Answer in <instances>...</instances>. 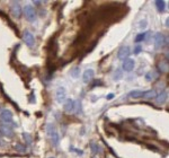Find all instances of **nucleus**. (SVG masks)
Listing matches in <instances>:
<instances>
[{"mask_svg": "<svg viewBox=\"0 0 169 158\" xmlns=\"http://www.w3.org/2000/svg\"><path fill=\"white\" fill-rule=\"evenodd\" d=\"M23 15L25 16L28 22H34L36 19V12H35V8L34 6L32 5H26L23 9Z\"/></svg>", "mask_w": 169, "mask_h": 158, "instance_id": "obj_1", "label": "nucleus"}, {"mask_svg": "<svg viewBox=\"0 0 169 158\" xmlns=\"http://www.w3.org/2000/svg\"><path fill=\"white\" fill-rule=\"evenodd\" d=\"M10 12H12V17L21 18L23 15V8H21V3L18 1H12V5H10Z\"/></svg>", "mask_w": 169, "mask_h": 158, "instance_id": "obj_2", "label": "nucleus"}, {"mask_svg": "<svg viewBox=\"0 0 169 158\" xmlns=\"http://www.w3.org/2000/svg\"><path fill=\"white\" fill-rule=\"evenodd\" d=\"M0 133H1V136H5V137L7 138H12L15 136L14 129H12V127H9V125L5 122L0 125Z\"/></svg>", "mask_w": 169, "mask_h": 158, "instance_id": "obj_3", "label": "nucleus"}, {"mask_svg": "<svg viewBox=\"0 0 169 158\" xmlns=\"http://www.w3.org/2000/svg\"><path fill=\"white\" fill-rule=\"evenodd\" d=\"M23 41L30 48H32L33 45L35 44V37H34V35L31 33L30 31H25L24 33H23Z\"/></svg>", "mask_w": 169, "mask_h": 158, "instance_id": "obj_4", "label": "nucleus"}, {"mask_svg": "<svg viewBox=\"0 0 169 158\" xmlns=\"http://www.w3.org/2000/svg\"><path fill=\"white\" fill-rule=\"evenodd\" d=\"M12 117H14V114H12V112L10 110L5 108V110H2L1 112H0V120L3 121V122H6V123L12 122Z\"/></svg>", "mask_w": 169, "mask_h": 158, "instance_id": "obj_5", "label": "nucleus"}, {"mask_svg": "<svg viewBox=\"0 0 169 158\" xmlns=\"http://www.w3.org/2000/svg\"><path fill=\"white\" fill-rule=\"evenodd\" d=\"M63 110L67 113H74L76 112V101L69 98L65 101L64 105H63Z\"/></svg>", "mask_w": 169, "mask_h": 158, "instance_id": "obj_6", "label": "nucleus"}, {"mask_svg": "<svg viewBox=\"0 0 169 158\" xmlns=\"http://www.w3.org/2000/svg\"><path fill=\"white\" fill-rule=\"evenodd\" d=\"M153 41H154V46L156 48H161L165 44V41L167 42V39L165 37L162 33H156L153 35Z\"/></svg>", "mask_w": 169, "mask_h": 158, "instance_id": "obj_7", "label": "nucleus"}, {"mask_svg": "<svg viewBox=\"0 0 169 158\" xmlns=\"http://www.w3.org/2000/svg\"><path fill=\"white\" fill-rule=\"evenodd\" d=\"M134 66H135V62H134V60L128 58V59H125L124 61H123L122 69H123L124 71H126V72H131L134 69Z\"/></svg>", "mask_w": 169, "mask_h": 158, "instance_id": "obj_8", "label": "nucleus"}, {"mask_svg": "<svg viewBox=\"0 0 169 158\" xmlns=\"http://www.w3.org/2000/svg\"><path fill=\"white\" fill-rule=\"evenodd\" d=\"M130 54H131V50L129 46H122V48H120V50L117 51V58H119L120 60H123V61H124L125 59H128Z\"/></svg>", "mask_w": 169, "mask_h": 158, "instance_id": "obj_9", "label": "nucleus"}, {"mask_svg": "<svg viewBox=\"0 0 169 158\" xmlns=\"http://www.w3.org/2000/svg\"><path fill=\"white\" fill-rule=\"evenodd\" d=\"M95 76V71H94V69H86L85 71H83V75H82V80L83 83H90L92 80V78Z\"/></svg>", "mask_w": 169, "mask_h": 158, "instance_id": "obj_10", "label": "nucleus"}, {"mask_svg": "<svg viewBox=\"0 0 169 158\" xmlns=\"http://www.w3.org/2000/svg\"><path fill=\"white\" fill-rule=\"evenodd\" d=\"M65 89L63 87H58V89H56V94H55V98L56 101L59 102V103H63L65 101Z\"/></svg>", "mask_w": 169, "mask_h": 158, "instance_id": "obj_11", "label": "nucleus"}, {"mask_svg": "<svg viewBox=\"0 0 169 158\" xmlns=\"http://www.w3.org/2000/svg\"><path fill=\"white\" fill-rule=\"evenodd\" d=\"M167 96H168V93H167V92L160 93L159 95H156V97H154V101H156V103H157V104H163V103L167 101Z\"/></svg>", "mask_w": 169, "mask_h": 158, "instance_id": "obj_12", "label": "nucleus"}, {"mask_svg": "<svg viewBox=\"0 0 169 158\" xmlns=\"http://www.w3.org/2000/svg\"><path fill=\"white\" fill-rule=\"evenodd\" d=\"M89 146H90V150L92 151V154H101L103 152V149H101V147L98 145V143H96L95 141H90V143H89Z\"/></svg>", "mask_w": 169, "mask_h": 158, "instance_id": "obj_13", "label": "nucleus"}, {"mask_svg": "<svg viewBox=\"0 0 169 158\" xmlns=\"http://www.w3.org/2000/svg\"><path fill=\"white\" fill-rule=\"evenodd\" d=\"M50 137H51V141H52V145H53L54 147H58V146H59L60 138H59V133L56 132V130L50 134Z\"/></svg>", "mask_w": 169, "mask_h": 158, "instance_id": "obj_14", "label": "nucleus"}, {"mask_svg": "<svg viewBox=\"0 0 169 158\" xmlns=\"http://www.w3.org/2000/svg\"><path fill=\"white\" fill-rule=\"evenodd\" d=\"M158 69H159V71L160 72H167L168 71V69H169V67H168V61L167 60H162L159 65H158Z\"/></svg>", "mask_w": 169, "mask_h": 158, "instance_id": "obj_15", "label": "nucleus"}, {"mask_svg": "<svg viewBox=\"0 0 169 158\" xmlns=\"http://www.w3.org/2000/svg\"><path fill=\"white\" fill-rule=\"evenodd\" d=\"M156 95H157L156 90H154V89H150V90H147V92H143L142 97H143V98L150 99V98H153V97H156Z\"/></svg>", "mask_w": 169, "mask_h": 158, "instance_id": "obj_16", "label": "nucleus"}, {"mask_svg": "<svg viewBox=\"0 0 169 158\" xmlns=\"http://www.w3.org/2000/svg\"><path fill=\"white\" fill-rule=\"evenodd\" d=\"M165 5L166 2L165 1H161V0H157V1H154V6L157 8V10L159 12H162L165 10Z\"/></svg>", "mask_w": 169, "mask_h": 158, "instance_id": "obj_17", "label": "nucleus"}, {"mask_svg": "<svg viewBox=\"0 0 169 158\" xmlns=\"http://www.w3.org/2000/svg\"><path fill=\"white\" fill-rule=\"evenodd\" d=\"M143 95V92L142 90H132V92L129 94L131 98H140V97H142Z\"/></svg>", "mask_w": 169, "mask_h": 158, "instance_id": "obj_18", "label": "nucleus"}, {"mask_svg": "<svg viewBox=\"0 0 169 158\" xmlns=\"http://www.w3.org/2000/svg\"><path fill=\"white\" fill-rule=\"evenodd\" d=\"M149 32H143V33H140L135 36V43H140V42L144 41L147 39V35H148Z\"/></svg>", "mask_w": 169, "mask_h": 158, "instance_id": "obj_19", "label": "nucleus"}, {"mask_svg": "<svg viewBox=\"0 0 169 158\" xmlns=\"http://www.w3.org/2000/svg\"><path fill=\"white\" fill-rule=\"evenodd\" d=\"M23 138H24L25 142H26L27 145H32V143H33V138H32V136H31L30 133L24 132V133H23Z\"/></svg>", "mask_w": 169, "mask_h": 158, "instance_id": "obj_20", "label": "nucleus"}, {"mask_svg": "<svg viewBox=\"0 0 169 158\" xmlns=\"http://www.w3.org/2000/svg\"><path fill=\"white\" fill-rule=\"evenodd\" d=\"M79 74H80L79 67H74V68L71 69V71H70V75L72 76V78H78L79 77Z\"/></svg>", "mask_w": 169, "mask_h": 158, "instance_id": "obj_21", "label": "nucleus"}, {"mask_svg": "<svg viewBox=\"0 0 169 158\" xmlns=\"http://www.w3.org/2000/svg\"><path fill=\"white\" fill-rule=\"evenodd\" d=\"M15 149L16 151L21 152V154H25V152H26V147H25L24 145H21V143H17L15 146Z\"/></svg>", "mask_w": 169, "mask_h": 158, "instance_id": "obj_22", "label": "nucleus"}, {"mask_svg": "<svg viewBox=\"0 0 169 158\" xmlns=\"http://www.w3.org/2000/svg\"><path fill=\"white\" fill-rule=\"evenodd\" d=\"M45 129H46V132H48L49 136H50L52 132L55 131V127H54L53 123H48V124H46V128H45Z\"/></svg>", "mask_w": 169, "mask_h": 158, "instance_id": "obj_23", "label": "nucleus"}, {"mask_svg": "<svg viewBox=\"0 0 169 158\" xmlns=\"http://www.w3.org/2000/svg\"><path fill=\"white\" fill-rule=\"evenodd\" d=\"M147 26H148V22H147V19H142V21H140V23H139L140 30H144V28H147Z\"/></svg>", "mask_w": 169, "mask_h": 158, "instance_id": "obj_24", "label": "nucleus"}, {"mask_svg": "<svg viewBox=\"0 0 169 158\" xmlns=\"http://www.w3.org/2000/svg\"><path fill=\"white\" fill-rule=\"evenodd\" d=\"M152 77H156V74H154L153 71L149 72V74H147V76H145V78H147V80H148V81H151Z\"/></svg>", "mask_w": 169, "mask_h": 158, "instance_id": "obj_25", "label": "nucleus"}, {"mask_svg": "<svg viewBox=\"0 0 169 158\" xmlns=\"http://www.w3.org/2000/svg\"><path fill=\"white\" fill-rule=\"evenodd\" d=\"M141 50H142V46H141V45H137V46L134 48L133 53H134V54H139L140 52H141Z\"/></svg>", "mask_w": 169, "mask_h": 158, "instance_id": "obj_26", "label": "nucleus"}, {"mask_svg": "<svg viewBox=\"0 0 169 158\" xmlns=\"http://www.w3.org/2000/svg\"><path fill=\"white\" fill-rule=\"evenodd\" d=\"M70 150H71V151H73V152H77V154H79V155H82L83 152H82V150H81V151H79V149H74V148H70Z\"/></svg>", "mask_w": 169, "mask_h": 158, "instance_id": "obj_27", "label": "nucleus"}, {"mask_svg": "<svg viewBox=\"0 0 169 158\" xmlns=\"http://www.w3.org/2000/svg\"><path fill=\"white\" fill-rule=\"evenodd\" d=\"M117 77H120V78L122 77V74L120 71L119 72H117V71L115 72V75H114V79H115V80H117Z\"/></svg>", "mask_w": 169, "mask_h": 158, "instance_id": "obj_28", "label": "nucleus"}, {"mask_svg": "<svg viewBox=\"0 0 169 158\" xmlns=\"http://www.w3.org/2000/svg\"><path fill=\"white\" fill-rule=\"evenodd\" d=\"M114 97H115V95H114V94H108V95L106 96V99H108V101H110V99H113L114 98Z\"/></svg>", "mask_w": 169, "mask_h": 158, "instance_id": "obj_29", "label": "nucleus"}, {"mask_svg": "<svg viewBox=\"0 0 169 158\" xmlns=\"http://www.w3.org/2000/svg\"><path fill=\"white\" fill-rule=\"evenodd\" d=\"M165 26L168 27V19H166V24H165Z\"/></svg>", "mask_w": 169, "mask_h": 158, "instance_id": "obj_30", "label": "nucleus"}, {"mask_svg": "<svg viewBox=\"0 0 169 158\" xmlns=\"http://www.w3.org/2000/svg\"><path fill=\"white\" fill-rule=\"evenodd\" d=\"M0 146H3V142H2V140L0 139Z\"/></svg>", "mask_w": 169, "mask_h": 158, "instance_id": "obj_31", "label": "nucleus"}, {"mask_svg": "<svg viewBox=\"0 0 169 158\" xmlns=\"http://www.w3.org/2000/svg\"><path fill=\"white\" fill-rule=\"evenodd\" d=\"M1 111H2V110H1V105H0V112H1Z\"/></svg>", "mask_w": 169, "mask_h": 158, "instance_id": "obj_32", "label": "nucleus"}, {"mask_svg": "<svg viewBox=\"0 0 169 158\" xmlns=\"http://www.w3.org/2000/svg\"><path fill=\"white\" fill-rule=\"evenodd\" d=\"M50 158H55V157H50Z\"/></svg>", "mask_w": 169, "mask_h": 158, "instance_id": "obj_33", "label": "nucleus"}, {"mask_svg": "<svg viewBox=\"0 0 169 158\" xmlns=\"http://www.w3.org/2000/svg\"><path fill=\"white\" fill-rule=\"evenodd\" d=\"M0 137H1V133H0Z\"/></svg>", "mask_w": 169, "mask_h": 158, "instance_id": "obj_34", "label": "nucleus"}, {"mask_svg": "<svg viewBox=\"0 0 169 158\" xmlns=\"http://www.w3.org/2000/svg\"><path fill=\"white\" fill-rule=\"evenodd\" d=\"M94 158H96V157H94Z\"/></svg>", "mask_w": 169, "mask_h": 158, "instance_id": "obj_35", "label": "nucleus"}]
</instances>
